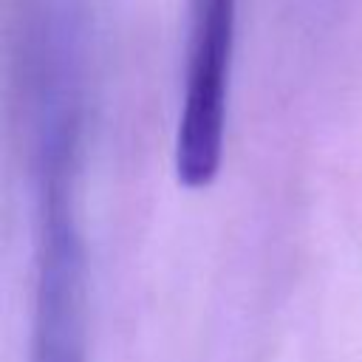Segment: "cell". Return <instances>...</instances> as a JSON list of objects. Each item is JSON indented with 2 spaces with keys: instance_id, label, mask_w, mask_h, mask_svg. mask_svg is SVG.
<instances>
[{
  "instance_id": "cell-1",
  "label": "cell",
  "mask_w": 362,
  "mask_h": 362,
  "mask_svg": "<svg viewBox=\"0 0 362 362\" xmlns=\"http://www.w3.org/2000/svg\"><path fill=\"white\" fill-rule=\"evenodd\" d=\"M34 308L28 362H85V240L79 153L85 119V8L51 0L34 57Z\"/></svg>"
},
{
  "instance_id": "cell-2",
  "label": "cell",
  "mask_w": 362,
  "mask_h": 362,
  "mask_svg": "<svg viewBox=\"0 0 362 362\" xmlns=\"http://www.w3.org/2000/svg\"><path fill=\"white\" fill-rule=\"evenodd\" d=\"M238 0H189L184 93L173 164L187 189H206L223 158Z\"/></svg>"
}]
</instances>
